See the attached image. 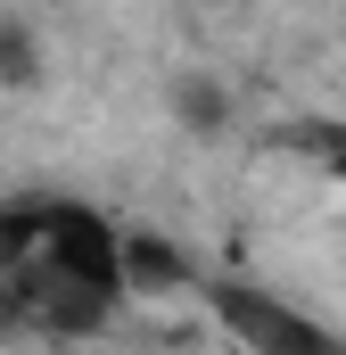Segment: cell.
I'll return each mask as SVG.
<instances>
[{
	"instance_id": "6da1fadb",
	"label": "cell",
	"mask_w": 346,
	"mask_h": 355,
	"mask_svg": "<svg viewBox=\"0 0 346 355\" xmlns=\"http://www.w3.org/2000/svg\"><path fill=\"white\" fill-rule=\"evenodd\" d=\"M215 322H223L248 355H346L338 331L305 322L297 306L264 297V289H248V281H223V289H215Z\"/></svg>"
},
{
	"instance_id": "7a4b0ae2",
	"label": "cell",
	"mask_w": 346,
	"mask_h": 355,
	"mask_svg": "<svg viewBox=\"0 0 346 355\" xmlns=\"http://www.w3.org/2000/svg\"><path fill=\"white\" fill-rule=\"evenodd\" d=\"M42 257V198L0 215V331H25V281Z\"/></svg>"
},
{
	"instance_id": "3957f363",
	"label": "cell",
	"mask_w": 346,
	"mask_h": 355,
	"mask_svg": "<svg viewBox=\"0 0 346 355\" xmlns=\"http://www.w3.org/2000/svg\"><path fill=\"white\" fill-rule=\"evenodd\" d=\"M124 289L132 297H173V289H190V257L157 232H124Z\"/></svg>"
},
{
	"instance_id": "277c9868",
	"label": "cell",
	"mask_w": 346,
	"mask_h": 355,
	"mask_svg": "<svg viewBox=\"0 0 346 355\" xmlns=\"http://www.w3.org/2000/svg\"><path fill=\"white\" fill-rule=\"evenodd\" d=\"M165 99H173V116H181L198 141H215V132L231 124V99H223V83H206V75H173Z\"/></svg>"
},
{
	"instance_id": "5b68a950",
	"label": "cell",
	"mask_w": 346,
	"mask_h": 355,
	"mask_svg": "<svg viewBox=\"0 0 346 355\" xmlns=\"http://www.w3.org/2000/svg\"><path fill=\"white\" fill-rule=\"evenodd\" d=\"M33 75H42V50H33L17 25H0V91H25Z\"/></svg>"
},
{
	"instance_id": "8992f818",
	"label": "cell",
	"mask_w": 346,
	"mask_h": 355,
	"mask_svg": "<svg viewBox=\"0 0 346 355\" xmlns=\"http://www.w3.org/2000/svg\"><path fill=\"white\" fill-rule=\"evenodd\" d=\"M330 174H346V141H338V157H330Z\"/></svg>"
}]
</instances>
